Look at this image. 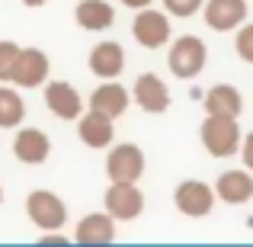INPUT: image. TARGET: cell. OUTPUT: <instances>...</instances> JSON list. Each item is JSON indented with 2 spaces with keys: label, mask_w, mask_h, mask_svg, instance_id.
<instances>
[{
  "label": "cell",
  "mask_w": 253,
  "mask_h": 247,
  "mask_svg": "<svg viewBox=\"0 0 253 247\" xmlns=\"http://www.w3.org/2000/svg\"><path fill=\"white\" fill-rule=\"evenodd\" d=\"M202 145L209 148L211 157H231L241 145V125L237 116H215L209 112V119L202 122Z\"/></svg>",
  "instance_id": "6da1fadb"
},
{
  "label": "cell",
  "mask_w": 253,
  "mask_h": 247,
  "mask_svg": "<svg viewBox=\"0 0 253 247\" xmlns=\"http://www.w3.org/2000/svg\"><path fill=\"white\" fill-rule=\"evenodd\" d=\"M205 58H209V49H205V42L199 36H183L173 42L170 49V71L176 77H183V81H189V77H199L205 68Z\"/></svg>",
  "instance_id": "7a4b0ae2"
},
{
  "label": "cell",
  "mask_w": 253,
  "mask_h": 247,
  "mask_svg": "<svg viewBox=\"0 0 253 247\" xmlns=\"http://www.w3.org/2000/svg\"><path fill=\"white\" fill-rule=\"evenodd\" d=\"M106 173L112 183H138L144 173V154L138 145H116L106 157Z\"/></svg>",
  "instance_id": "3957f363"
},
{
  "label": "cell",
  "mask_w": 253,
  "mask_h": 247,
  "mask_svg": "<svg viewBox=\"0 0 253 247\" xmlns=\"http://www.w3.org/2000/svg\"><path fill=\"white\" fill-rule=\"evenodd\" d=\"M26 212H29V218H32V222H36L42 231L61 228L64 218H68V209H64V202L55 196V193H48V190L29 193V199H26Z\"/></svg>",
  "instance_id": "277c9868"
},
{
  "label": "cell",
  "mask_w": 253,
  "mask_h": 247,
  "mask_svg": "<svg viewBox=\"0 0 253 247\" xmlns=\"http://www.w3.org/2000/svg\"><path fill=\"white\" fill-rule=\"evenodd\" d=\"M173 199H176V209L183 212V215L202 218V215H209L211 205H215V190H211L209 183H202V180H186V183L176 186Z\"/></svg>",
  "instance_id": "5b68a950"
},
{
  "label": "cell",
  "mask_w": 253,
  "mask_h": 247,
  "mask_svg": "<svg viewBox=\"0 0 253 247\" xmlns=\"http://www.w3.org/2000/svg\"><path fill=\"white\" fill-rule=\"evenodd\" d=\"M106 212H109L116 222H128V218H138L144 209V196L135 183H112L106 190Z\"/></svg>",
  "instance_id": "8992f818"
},
{
  "label": "cell",
  "mask_w": 253,
  "mask_h": 247,
  "mask_svg": "<svg viewBox=\"0 0 253 247\" xmlns=\"http://www.w3.org/2000/svg\"><path fill=\"white\" fill-rule=\"evenodd\" d=\"M131 32H135V39L144 49H161L170 39V19L164 16V13L151 10V6H141V13H138L135 23H131Z\"/></svg>",
  "instance_id": "52a82bcc"
},
{
  "label": "cell",
  "mask_w": 253,
  "mask_h": 247,
  "mask_svg": "<svg viewBox=\"0 0 253 247\" xmlns=\"http://www.w3.org/2000/svg\"><path fill=\"white\" fill-rule=\"evenodd\" d=\"M48 74V58L45 51L39 49H19L16 58H13V71H10V81H16L19 87H39Z\"/></svg>",
  "instance_id": "ba28073f"
},
{
  "label": "cell",
  "mask_w": 253,
  "mask_h": 247,
  "mask_svg": "<svg viewBox=\"0 0 253 247\" xmlns=\"http://www.w3.org/2000/svg\"><path fill=\"white\" fill-rule=\"evenodd\" d=\"M247 19V0H209L205 3V23L215 32H228Z\"/></svg>",
  "instance_id": "9c48e42d"
},
{
  "label": "cell",
  "mask_w": 253,
  "mask_h": 247,
  "mask_svg": "<svg viewBox=\"0 0 253 247\" xmlns=\"http://www.w3.org/2000/svg\"><path fill=\"white\" fill-rule=\"evenodd\" d=\"M45 106H48L51 112H55L58 119H77L81 116V109H84V99H81V93L74 90L71 84H64V81H51L48 87H45Z\"/></svg>",
  "instance_id": "30bf717a"
},
{
  "label": "cell",
  "mask_w": 253,
  "mask_h": 247,
  "mask_svg": "<svg viewBox=\"0 0 253 247\" xmlns=\"http://www.w3.org/2000/svg\"><path fill=\"white\" fill-rule=\"evenodd\" d=\"M116 238V218L109 212H90L77 222L74 241L77 244H109Z\"/></svg>",
  "instance_id": "8fae6325"
},
{
  "label": "cell",
  "mask_w": 253,
  "mask_h": 247,
  "mask_svg": "<svg viewBox=\"0 0 253 247\" xmlns=\"http://www.w3.org/2000/svg\"><path fill=\"white\" fill-rule=\"evenodd\" d=\"M135 99L144 112H164L170 106V93H167V84L161 81L157 74H141L135 81Z\"/></svg>",
  "instance_id": "7c38bea8"
},
{
  "label": "cell",
  "mask_w": 253,
  "mask_h": 247,
  "mask_svg": "<svg viewBox=\"0 0 253 247\" xmlns=\"http://www.w3.org/2000/svg\"><path fill=\"white\" fill-rule=\"evenodd\" d=\"M51 151V142L45 132L39 129H23L16 138H13V154L19 157L23 164H42Z\"/></svg>",
  "instance_id": "4fadbf2b"
},
{
  "label": "cell",
  "mask_w": 253,
  "mask_h": 247,
  "mask_svg": "<svg viewBox=\"0 0 253 247\" xmlns=\"http://www.w3.org/2000/svg\"><path fill=\"white\" fill-rule=\"evenodd\" d=\"M125 68V51L119 42H99L96 49L90 51V71L99 77H106V81H112V77H119Z\"/></svg>",
  "instance_id": "5bb4252c"
},
{
  "label": "cell",
  "mask_w": 253,
  "mask_h": 247,
  "mask_svg": "<svg viewBox=\"0 0 253 247\" xmlns=\"http://www.w3.org/2000/svg\"><path fill=\"white\" fill-rule=\"evenodd\" d=\"M77 119H81V116H77ZM77 135H81V142L90 145V148H106V145L112 142V135H116V129H112L109 116L90 109L81 122H77Z\"/></svg>",
  "instance_id": "9a60e30c"
},
{
  "label": "cell",
  "mask_w": 253,
  "mask_h": 247,
  "mask_svg": "<svg viewBox=\"0 0 253 247\" xmlns=\"http://www.w3.org/2000/svg\"><path fill=\"white\" fill-rule=\"evenodd\" d=\"M90 109L103 112V116H109V119L122 116V112L128 109V90H125L122 84L106 81L103 87H96V93L90 97Z\"/></svg>",
  "instance_id": "2e32d148"
},
{
  "label": "cell",
  "mask_w": 253,
  "mask_h": 247,
  "mask_svg": "<svg viewBox=\"0 0 253 247\" xmlns=\"http://www.w3.org/2000/svg\"><path fill=\"white\" fill-rule=\"evenodd\" d=\"M215 196H221L224 202H231V205L247 202V199L253 196V180H250V173L247 170H228V173H221V177H218V183H215Z\"/></svg>",
  "instance_id": "e0dca14e"
},
{
  "label": "cell",
  "mask_w": 253,
  "mask_h": 247,
  "mask_svg": "<svg viewBox=\"0 0 253 247\" xmlns=\"http://www.w3.org/2000/svg\"><path fill=\"white\" fill-rule=\"evenodd\" d=\"M74 16H77V23H81V29H90V32H103L116 23V10H112L106 0H81Z\"/></svg>",
  "instance_id": "ac0fdd59"
},
{
  "label": "cell",
  "mask_w": 253,
  "mask_h": 247,
  "mask_svg": "<svg viewBox=\"0 0 253 247\" xmlns=\"http://www.w3.org/2000/svg\"><path fill=\"white\" fill-rule=\"evenodd\" d=\"M244 99L237 93V87L231 84H215L205 93V112H215V116H241Z\"/></svg>",
  "instance_id": "d6986e66"
},
{
  "label": "cell",
  "mask_w": 253,
  "mask_h": 247,
  "mask_svg": "<svg viewBox=\"0 0 253 247\" xmlns=\"http://www.w3.org/2000/svg\"><path fill=\"white\" fill-rule=\"evenodd\" d=\"M23 116H26L23 97H19L16 90H10V87H0V129H13V125H19Z\"/></svg>",
  "instance_id": "ffe728a7"
},
{
  "label": "cell",
  "mask_w": 253,
  "mask_h": 247,
  "mask_svg": "<svg viewBox=\"0 0 253 247\" xmlns=\"http://www.w3.org/2000/svg\"><path fill=\"white\" fill-rule=\"evenodd\" d=\"M19 45L16 42H0V81H10L13 71V58H16Z\"/></svg>",
  "instance_id": "44dd1931"
},
{
  "label": "cell",
  "mask_w": 253,
  "mask_h": 247,
  "mask_svg": "<svg viewBox=\"0 0 253 247\" xmlns=\"http://www.w3.org/2000/svg\"><path fill=\"white\" fill-rule=\"evenodd\" d=\"M237 55L244 58V61L253 64V23L250 26H241V32H237Z\"/></svg>",
  "instance_id": "7402d4cb"
},
{
  "label": "cell",
  "mask_w": 253,
  "mask_h": 247,
  "mask_svg": "<svg viewBox=\"0 0 253 247\" xmlns=\"http://www.w3.org/2000/svg\"><path fill=\"white\" fill-rule=\"evenodd\" d=\"M164 6H167L173 16H192L202 6V0H164Z\"/></svg>",
  "instance_id": "603a6c76"
},
{
  "label": "cell",
  "mask_w": 253,
  "mask_h": 247,
  "mask_svg": "<svg viewBox=\"0 0 253 247\" xmlns=\"http://www.w3.org/2000/svg\"><path fill=\"white\" fill-rule=\"evenodd\" d=\"M237 148H241V154H244V164H247L250 170H253V132H250L247 138H244V145H237Z\"/></svg>",
  "instance_id": "cb8c5ba5"
},
{
  "label": "cell",
  "mask_w": 253,
  "mask_h": 247,
  "mask_svg": "<svg viewBox=\"0 0 253 247\" xmlns=\"http://www.w3.org/2000/svg\"><path fill=\"white\" fill-rule=\"evenodd\" d=\"M125 6H131V10H141V6H151V0H122Z\"/></svg>",
  "instance_id": "d4e9b609"
},
{
  "label": "cell",
  "mask_w": 253,
  "mask_h": 247,
  "mask_svg": "<svg viewBox=\"0 0 253 247\" xmlns=\"http://www.w3.org/2000/svg\"><path fill=\"white\" fill-rule=\"evenodd\" d=\"M23 3H26V6H42L45 0H23Z\"/></svg>",
  "instance_id": "484cf974"
},
{
  "label": "cell",
  "mask_w": 253,
  "mask_h": 247,
  "mask_svg": "<svg viewBox=\"0 0 253 247\" xmlns=\"http://www.w3.org/2000/svg\"><path fill=\"white\" fill-rule=\"evenodd\" d=\"M0 199H3V190H0Z\"/></svg>",
  "instance_id": "4316f807"
}]
</instances>
